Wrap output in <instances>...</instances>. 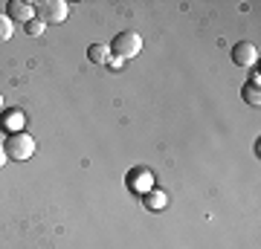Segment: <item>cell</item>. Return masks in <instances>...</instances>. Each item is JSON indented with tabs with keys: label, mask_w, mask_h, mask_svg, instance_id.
<instances>
[{
	"label": "cell",
	"mask_w": 261,
	"mask_h": 249,
	"mask_svg": "<svg viewBox=\"0 0 261 249\" xmlns=\"http://www.w3.org/2000/svg\"><path fill=\"white\" fill-rule=\"evenodd\" d=\"M3 151H6V157L15 159V162H27V159L35 154V139L29 136V133H23V130H15V133L6 136Z\"/></svg>",
	"instance_id": "obj_1"
},
{
	"label": "cell",
	"mask_w": 261,
	"mask_h": 249,
	"mask_svg": "<svg viewBox=\"0 0 261 249\" xmlns=\"http://www.w3.org/2000/svg\"><path fill=\"white\" fill-rule=\"evenodd\" d=\"M108 46H111V56L128 61V58L140 56L142 38H140V32H119V35L113 38V44H108Z\"/></svg>",
	"instance_id": "obj_2"
},
{
	"label": "cell",
	"mask_w": 261,
	"mask_h": 249,
	"mask_svg": "<svg viewBox=\"0 0 261 249\" xmlns=\"http://www.w3.org/2000/svg\"><path fill=\"white\" fill-rule=\"evenodd\" d=\"M35 18L47 26V23H64L70 18V6L64 0H44L35 6Z\"/></svg>",
	"instance_id": "obj_3"
},
{
	"label": "cell",
	"mask_w": 261,
	"mask_h": 249,
	"mask_svg": "<svg viewBox=\"0 0 261 249\" xmlns=\"http://www.w3.org/2000/svg\"><path fill=\"white\" fill-rule=\"evenodd\" d=\"M232 61L241 64V67H252L258 61V46L250 44V41H238V44L232 46Z\"/></svg>",
	"instance_id": "obj_4"
},
{
	"label": "cell",
	"mask_w": 261,
	"mask_h": 249,
	"mask_svg": "<svg viewBox=\"0 0 261 249\" xmlns=\"http://www.w3.org/2000/svg\"><path fill=\"white\" fill-rule=\"evenodd\" d=\"M6 18L15 23V20H20V23H29V20L35 18V6L32 3H23V0H9V6H6Z\"/></svg>",
	"instance_id": "obj_5"
},
{
	"label": "cell",
	"mask_w": 261,
	"mask_h": 249,
	"mask_svg": "<svg viewBox=\"0 0 261 249\" xmlns=\"http://www.w3.org/2000/svg\"><path fill=\"white\" fill-rule=\"evenodd\" d=\"M87 58H90L93 64H108V58H111V46L108 44H90L87 46Z\"/></svg>",
	"instance_id": "obj_6"
},
{
	"label": "cell",
	"mask_w": 261,
	"mask_h": 249,
	"mask_svg": "<svg viewBox=\"0 0 261 249\" xmlns=\"http://www.w3.org/2000/svg\"><path fill=\"white\" fill-rule=\"evenodd\" d=\"M241 96H244V102L250 104V107H258L261 104V93H258V84H252V81H247L241 87Z\"/></svg>",
	"instance_id": "obj_7"
},
{
	"label": "cell",
	"mask_w": 261,
	"mask_h": 249,
	"mask_svg": "<svg viewBox=\"0 0 261 249\" xmlns=\"http://www.w3.org/2000/svg\"><path fill=\"white\" fill-rule=\"evenodd\" d=\"M15 35V23L6 18V12H0V41H9Z\"/></svg>",
	"instance_id": "obj_8"
},
{
	"label": "cell",
	"mask_w": 261,
	"mask_h": 249,
	"mask_svg": "<svg viewBox=\"0 0 261 249\" xmlns=\"http://www.w3.org/2000/svg\"><path fill=\"white\" fill-rule=\"evenodd\" d=\"M23 29H27V35L38 38V35H44V29H47V26H44V23H41L38 18H32L29 23H23Z\"/></svg>",
	"instance_id": "obj_9"
},
{
	"label": "cell",
	"mask_w": 261,
	"mask_h": 249,
	"mask_svg": "<svg viewBox=\"0 0 261 249\" xmlns=\"http://www.w3.org/2000/svg\"><path fill=\"white\" fill-rule=\"evenodd\" d=\"M166 203H168L166 194H160V191L148 194V209H166Z\"/></svg>",
	"instance_id": "obj_10"
},
{
	"label": "cell",
	"mask_w": 261,
	"mask_h": 249,
	"mask_svg": "<svg viewBox=\"0 0 261 249\" xmlns=\"http://www.w3.org/2000/svg\"><path fill=\"white\" fill-rule=\"evenodd\" d=\"M122 64H125V61H122V58H116V56H111V58H108V64H105V67H108V70H119V67Z\"/></svg>",
	"instance_id": "obj_11"
},
{
	"label": "cell",
	"mask_w": 261,
	"mask_h": 249,
	"mask_svg": "<svg viewBox=\"0 0 261 249\" xmlns=\"http://www.w3.org/2000/svg\"><path fill=\"white\" fill-rule=\"evenodd\" d=\"M6 162H9V157H6V151H3V145H0V168L6 165Z\"/></svg>",
	"instance_id": "obj_12"
},
{
	"label": "cell",
	"mask_w": 261,
	"mask_h": 249,
	"mask_svg": "<svg viewBox=\"0 0 261 249\" xmlns=\"http://www.w3.org/2000/svg\"><path fill=\"white\" fill-rule=\"evenodd\" d=\"M0 107H3V96H0Z\"/></svg>",
	"instance_id": "obj_13"
}]
</instances>
